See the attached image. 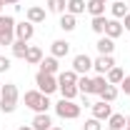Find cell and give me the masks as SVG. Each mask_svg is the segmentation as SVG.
Masks as SVG:
<instances>
[{"mask_svg":"<svg viewBox=\"0 0 130 130\" xmlns=\"http://www.w3.org/2000/svg\"><path fill=\"white\" fill-rule=\"evenodd\" d=\"M18 98H20L18 85L15 83H5V85L0 88V110H3V113H15Z\"/></svg>","mask_w":130,"mask_h":130,"instance_id":"1","label":"cell"},{"mask_svg":"<svg viewBox=\"0 0 130 130\" xmlns=\"http://www.w3.org/2000/svg\"><path fill=\"white\" fill-rule=\"evenodd\" d=\"M53 105L48 100V95H43L40 90H28L25 93V108H30L35 113H48V108Z\"/></svg>","mask_w":130,"mask_h":130,"instance_id":"2","label":"cell"},{"mask_svg":"<svg viewBox=\"0 0 130 130\" xmlns=\"http://www.w3.org/2000/svg\"><path fill=\"white\" fill-rule=\"evenodd\" d=\"M55 113L63 120H75V118H80V105L75 100H65L63 98L60 103H55Z\"/></svg>","mask_w":130,"mask_h":130,"instance_id":"3","label":"cell"},{"mask_svg":"<svg viewBox=\"0 0 130 130\" xmlns=\"http://www.w3.org/2000/svg\"><path fill=\"white\" fill-rule=\"evenodd\" d=\"M35 85H38V90H40L43 95H53V93L58 90V75H48V73H40V70H38Z\"/></svg>","mask_w":130,"mask_h":130,"instance_id":"4","label":"cell"},{"mask_svg":"<svg viewBox=\"0 0 130 130\" xmlns=\"http://www.w3.org/2000/svg\"><path fill=\"white\" fill-rule=\"evenodd\" d=\"M73 70H75L78 75H88V70H93V58L85 55V53L75 55V58H73Z\"/></svg>","mask_w":130,"mask_h":130,"instance_id":"5","label":"cell"},{"mask_svg":"<svg viewBox=\"0 0 130 130\" xmlns=\"http://www.w3.org/2000/svg\"><path fill=\"white\" fill-rule=\"evenodd\" d=\"M90 110H93V118H98L100 123L103 120H108L110 115H113V108H110V103H105V100H98L90 105Z\"/></svg>","mask_w":130,"mask_h":130,"instance_id":"6","label":"cell"},{"mask_svg":"<svg viewBox=\"0 0 130 130\" xmlns=\"http://www.w3.org/2000/svg\"><path fill=\"white\" fill-rule=\"evenodd\" d=\"M110 68H115V60L113 55H98L95 60H93V70H95L98 75H105Z\"/></svg>","mask_w":130,"mask_h":130,"instance_id":"7","label":"cell"},{"mask_svg":"<svg viewBox=\"0 0 130 130\" xmlns=\"http://www.w3.org/2000/svg\"><path fill=\"white\" fill-rule=\"evenodd\" d=\"M32 35H35V25L28 23V20H23V23H15V40H30Z\"/></svg>","mask_w":130,"mask_h":130,"instance_id":"8","label":"cell"},{"mask_svg":"<svg viewBox=\"0 0 130 130\" xmlns=\"http://www.w3.org/2000/svg\"><path fill=\"white\" fill-rule=\"evenodd\" d=\"M45 15H48V10H45V8H40V5H32V8H28V13H25L28 23H32V25L45 23Z\"/></svg>","mask_w":130,"mask_h":130,"instance_id":"9","label":"cell"},{"mask_svg":"<svg viewBox=\"0 0 130 130\" xmlns=\"http://www.w3.org/2000/svg\"><path fill=\"white\" fill-rule=\"evenodd\" d=\"M30 128H32V130H50V128H53V120H50L48 113H35Z\"/></svg>","mask_w":130,"mask_h":130,"instance_id":"10","label":"cell"},{"mask_svg":"<svg viewBox=\"0 0 130 130\" xmlns=\"http://www.w3.org/2000/svg\"><path fill=\"white\" fill-rule=\"evenodd\" d=\"M123 23L120 20H115V18H108V25H105V35L110 38V40H115V38H120L123 35Z\"/></svg>","mask_w":130,"mask_h":130,"instance_id":"11","label":"cell"},{"mask_svg":"<svg viewBox=\"0 0 130 130\" xmlns=\"http://www.w3.org/2000/svg\"><path fill=\"white\" fill-rule=\"evenodd\" d=\"M58 70H60V63H58V58L48 55V58H43V60H40V73H48V75H58Z\"/></svg>","mask_w":130,"mask_h":130,"instance_id":"12","label":"cell"},{"mask_svg":"<svg viewBox=\"0 0 130 130\" xmlns=\"http://www.w3.org/2000/svg\"><path fill=\"white\" fill-rule=\"evenodd\" d=\"M68 53H70V43H68V40H55V43L50 45V55H53V58H58V60L65 58Z\"/></svg>","mask_w":130,"mask_h":130,"instance_id":"13","label":"cell"},{"mask_svg":"<svg viewBox=\"0 0 130 130\" xmlns=\"http://www.w3.org/2000/svg\"><path fill=\"white\" fill-rule=\"evenodd\" d=\"M0 35H13L15 38V18L13 15H0Z\"/></svg>","mask_w":130,"mask_h":130,"instance_id":"14","label":"cell"},{"mask_svg":"<svg viewBox=\"0 0 130 130\" xmlns=\"http://www.w3.org/2000/svg\"><path fill=\"white\" fill-rule=\"evenodd\" d=\"M95 48H98V53H100V55H113V50H115V40H110L108 35H103V38L95 43Z\"/></svg>","mask_w":130,"mask_h":130,"instance_id":"15","label":"cell"},{"mask_svg":"<svg viewBox=\"0 0 130 130\" xmlns=\"http://www.w3.org/2000/svg\"><path fill=\"white\" fill-rule=\"evenodd\" d=\"M78 73L75 70H63V73H58V88L60 85H78Z\"/></svg>","mask_w":130,"mask_h":130,"instance_id":"16","label":"cell"},{"mask_svg":"<svg viewBox=\"0 0 130 130\" xmlns=\"http://www.w3.org/2000/svg\"><path fill=\"white\" fill-rule=\"evenodd\" d=\"M105 78H108V83H110V85H120V83H123V78H125V70L115 65V68H110V70L105 73Z\"/></svg>","mask_w":130,"mask_h":130,"instance_id":"17","label":"cell"},{"mask_svg":"<svg viewBox=\"0 0 130 130\" xmlns=\"http://www.w3.org/2000/svg\"><path fill=\"white\" fill-rule=\"evenodd\" d=\"M85 10H88V3H85V0H68V13H70V15H83V13H85Z\"/></svg>","mask_w":130,"mask_h":130,"instance_id":"18","label":"cell"},{"mask_svg":"<svg viewBox=\"0 0 130 130\" xmlns=\"http://www.w3.org/2000/svg\"><path fill=\"white\" fill-rule=\"evenodd\" d=\"M40 60H43V50L38 48V45H30L28 48V55H25V63L28 65H40Z\"/></svg>","mask_w":130,"mask_h":130,"instance_id":"19","label":"cell"},{"mask_svg":"<svg viewBox=\"0 0 130 130\" xmlns=\"http://www.w3.org/2000/svg\"><path fill=\"white\" fill-rule=\"evenodd\" d=\"M28 43L25 40H15L13 45H10V50H13V58H20V60H25V55H28Z\"/></svg>","mask_w":130,"mask_h":130,"instance_id":"20","label":"cell"},{"mask_svg":"<svg viewBox=\"0 0 130 130\" xmlns=\"http://www.w3.org/2000/svg\"><path fill=\"white\" fill-rule=\"evenodd\" d=\"M105 5H108V3H103V0H88V13L93 18L105 15Z\"/></svg>","mask_w":130,"mask_h":130,"instance_id":"21","label":"cell"},{"mask_svg":"<svg viewBox=\"0 0 130 130\" xmlns=\"http://www.w3.org/2000/svg\"><path fill=\"white\" fill-rule=\"evenodd\" d=\"M45 5H48V13H58V15L68 13V0H48Z\"/></svg>","mask_w":130,"mask_h":130,"instance_id":"22","label":"cell"},{"mask_svg":"<svg viewBox=\"0 0 130 130\" xmlns=\"http://www.w3.org/2000/svg\"><path fill=\"white\" fill-rule=\"evenodd\" d=\"M108 128L110 130H125V115L113 113L110 118H108Z\"/></svg>","mask_w":130,"mask_h":130,"instance_id":"23","label":"cell"},{"mask_svg":"<svg viewBox=\"0 0 130 130\" xmlns=\"http://www.w3.org/2000/svg\"><path fill=\"white\" fill-rule=\"evenodd\" d=\"M75 25H78L75 15H70V13H63V15H60V28H63L65 32H73V30H75Z\"/></svg>","mask_w":130,"mask_h":130,"instance_id":"24","label":"cell"},{"mask_svg":"<svg viewBox=\"0 0 130 130\" xmlns=\"http://www.w3.org/2000/svg\"><path fill=\"white\" fill-rule=\"evenodd\" d=\"M110 13H113L115 20H120V18H125L128 15V5L123 3V0H115L113 5H110Z\"/></svg>","mask_w":130,"mask_h":130,"instance_id":"25","label":"cell"},{"mask_svg":"<svg viewBox=\"0 0 130 130\" xmlns=\"http://www.w3.org/2000/svg\"><path fill=\"white\" fill-rule=\"evenodd\" d=\"M78 90H80L83 95H93V78L80 75V78H78Z\"/></svg>","mask_w":130,"mask_h":130,"instance_id":"26","label":"cell"},{"mask_svg":"<svg viewBox=\"0 0 130 130\" xmlns=\"http://www.w3.org/2000/svg\"><path fill=\"white\" fill-rule=\"evenodd\" d=\"M105 25H108V18H105V15H98V18H93V23H90L93 32H98V35H105Z\"/></svg>","mask_w":130,"mask_h":130,"instance_id":"27","label":"cell"},{"mask_svg":"<svg viewBox=\"0 0 130 130\" xmlns=\"http://www.w3.org/2000/svg\"><path fill=\"white\" fill-rule=\"evenodd\" d=\"M115 98H118V85H105V90L100 93V100H105V103H115Z\"/></svg>","mask_w":130,"mask_h":130,"instance_id":"28","label":"cell"},{"mask_svg":"<svg viewBox=\"0 0 130 130\" xmlns=\"http://www.w3.org/2000/svg\"><path fill=\"white\" fill-rule=\"evenodd\" d=\"M58 90H60V95H63L65 100H75V95L80 93V90H78V85H60Z\"/></svg>","mask_w":130,"mask_h":130,"instance_id":"29","label":"cell"},{"mask_svg":"<svg viewBox=\"0 0 130 130\" xmlns=\"http://www.w3.org/2000/svg\"><path fill=\"white\" fill-rule=\"evenodd\" d=\"M105 85H108V78L105 75H95L93 78V95H100L105 90Z\"/></svg>","mask_w":130,"mask_h":130,"instance_id":"30","label":"cell"},{"mask_svg":"<svg viewBox=\"0 0 130 130\" xmlns=\"http://www.w3.org/2000/svg\"><path fill=\"white\" fill-rule=\"evenodd\" d=\"M83 130H103V125H100V120H98V118H90V120H85Z\"/></svg>","mask_w":130,"mask_h":130,"instance_id":"31","label":"cell"},{"mask_svg":"<svg viewBox=\"0 0 130 130\" xmlns=\"http://www.w3.org/2000/svg\"><path fill=\"white\" fill-rule=\"evenodd\" d=\"M8 70H10V58L0 55V73H8Z\"/></svg>","mask_w":130,"mask_h":130,"instance_id":"32","label":"cell"},{"mask_svg":"<svg viewBox=\"0 0 130 130\" xmlns=\"http://www.w3.org/2000/svg\"><path fill=\"white\" fill-rule=\"evenodd\" d=\"M120 88H123V93H125V95H130V75H125V78H123Z\"/></svg>","mask_w":130,"mask_h":130,"instance_id":"33","label":"cell"},{"mask_svg":"<svg viewBox=\"0 0 130 130\" xmlns=\"http://www.w3.org/2000/svg\"><path fill=\"white\" fill-rule=\"evenodd\" d=\"M13 43H15L13 35H0V45H13Z\"/></svg>","mask_w":130,"mask_h":130,"instance_id":"34","label":"cell"},{"mask_svg":"<svg viewBox=\"0 0 130 130\" xmlns=\"http://www.w3.org/2000/svg\"><path fill=\"white\" fill-rule=\"evenodd\" d=\"M123 28H125V30H130V13L123 18Z\"/></svg>","mask_w":130,"mask_h":130,"instance_id":"35","label":"cell"},{"mask_svg":"<svg viewBox=\"0 0 130 130\" xmlns=\"http://www.w3.org/2000/svg\"><path fill=\"white\" fill-rule=\"evenodd\" d=\"M0 3H3V5H15V8H18V3H20V0H0Z\"/></svg>","mask_w":130,"mask_h":130,"instance_id":"36","label":"cell"},{"mask_svg":"<svg viewBox=\"0 0 130 130\" xmlns=\"http://www.w3.org/2000/svg\"><path fill=\"white\" fill-rule=\"evenodd\" d=\"M125 130H130V115L125 118Z\"/></svg>","mask_w":130,"mask_h":130,"instance_id":"37","label":"cell"},{"mask_svg":"<svg viewBox=\"0 0 130 130\" xmlns=\"http://www.w3.org/2000/svg\"><path fill=\"white\" fill-rule=\"evenodd\" d=\"M18 130H32V128H30V125H23V128H18Z\"/></svg>","mask_w":130,"mask_h":130,"instance_id":"38","label":"cell"},{"mask_svg":"<svg viewBox=\"0 0 130 130\" xmlns=\"http://www.w3.org/2000/svg\"><path fill=\"white\" fill-rule=\"evenodd\" d=\"M50 130H63V128H58V125H53V128H50Z\"/></svg>","mask_w":130,"mask_h":130,"instance_id":"39","label":"cell"},{"mask_svg":"<svg viewBox=\"0 0 130 130\" xmlns=\"http://www.w3.org/2000/svg\"><path fill=\"white\" fill-rule=\"evenodd\" d=\"M0 15H3V3H0Z\"/></svg>","mask_w":130,"mask_h":130,"instance_id":"40","label":"cell"},{"mask_svg":"<svg viewBox=\"0 0 130 130\" xmlns=\"http://www.w3.org/2000/svg\"><path fill=\"white\" fill-rule=\"evenodd\" d=\"M103 3H108V0H103Z\"/></svg>","mask_w":130,"mask_h":130,"instance_id":"41","label":"cell"},{"mask_svg":"<svg viewBox=\"0 0 130 130\" xmlns=\"http://www.w3.org/2000/svg\"><path fill=\"white\" fill-rule=\"evenodd\" d=\"M0 88H3V83H0Z\"/></svg>","mask_w":130,"mask_h":130,"instance_id":"42","label":"cell"},{"mask_svg":"<svg viewBox=\"0 0 130 130\" xmlns=\"http://www.w3.org/2000/svg\"><path fill=\"white\" fill-rule=\"evenodd\" d=\"M108 130H110V128H108Z\"/></svg>","mask_w":130,"mask_h":130,"instance_id":"43","label":"cell"}]
</instances>
